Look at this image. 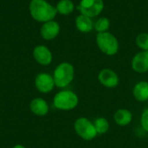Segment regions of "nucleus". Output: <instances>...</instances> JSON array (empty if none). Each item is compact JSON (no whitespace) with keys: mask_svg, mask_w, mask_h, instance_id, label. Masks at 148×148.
<instances>
[{"mask_svg":"<svg viewBox=\"0 0 148 148\" xmlns=\"http://www.w3.org/2000/svg\"><path fill=\"white\" fill-rule=\"evenodd\" d=\"M75 9V5L72 0H60L56 5L57 14L62 16H69Z\"/></svg>","mask_w":148,"mask_h":148,"instance_id":"nucleus-16","label":"nucleus"},{"mask_svg":"<svg viewBox=\"0 0 148 148\" xmlns=\"http://www.w3.org/2000/svg\"><path fill=\"white\" fill-rule=\"evenodd\" d=\"M12 148H26L24 146H23V145H16V146H14Z\"/></svg>","mask_w":148,"mask_h":148,"instance_id":"nucleus-21","label":"nucleus"},{"mask_svg":"<svg viewBox=\"0 0 148 148\" xmlns=\"http://www.w3.org/2000/svg\"><path fill=\"white\" fill-rule=\"evenodd\" d=\"M74 129L76 134L86 141H91L98 135L94 122L86 117L76 119L74 123Z\"/></svg>","mask_w":148,"mask_h":148,"instance_id":"nucleus-5","label":"nucleus"},{"mask_svg":"<svg viewBox=\"0 0 148 148\" xmlns=\"http://www.w3.org/2000/svg\"><path fill=\"white\" fill-rule=\"evenodd\" d=\"M53 104L55 108L59 110H73L79 104V97L71 90H62L55 95L53 99Z\"/></svg>","mask_w":148,"mask_h":148,"instance_id":"nucleus-4","label":"nucleus"},{"mask_svg":"<svg viewBox=\"0 0 148 148\" xmlns=\"http://www.w3.org/2000/svg\"><path fill=\"white\" fill-rule=\"evenodd\" d=\"M99 82L105 88H114L120 84V77L118 74L112 69H102L98 74Z\"/></svg>","mask_w":148,"mask_h":148,"instance_id":"nucleus-7","label":"nucleus"},{"mask_svg":"<svg viewBox=\"0 0 148 148\" xmlns=\"http://www.w3.org/2000/svg\"><path fill=\"white\" fill-rule=\"evenodd\" d=\"M33 57L37 63L42 66L49 65L52 62L53 56L50 49L45 45H37L33 50Z\"/></svg>","mask_w":148,"mask_h":148,"instance_id":"nucleus-11","label":"nucleus"},{"mask_svg":"<svg viewBox=\"0 0 148 148\" xmlns=\"http://www.w3.org/2000/svg\"><path fill=\"white\" fill-rule=\"evenodd\" d=\"M55 84L57 88H64L68 87L75 78V68L68 62H63L56 66L53 73Z\"/></svg>","mask_w":148,"mask_h":148,"instance_id":"nucleus-3","label":"nucleus"},{"mask_svg":"<svg viewBox=\"0 0 148 148\" xmlns=\"http://www.w3.org/2000/svg\"><path fill=\"white\" fill-rule=\"evenodd\" d=\"M110 25H111L110 20L108 17L101 16V17L98 18L94 23V29L97 33L107 32V31H108V29L110 28Z\"/></svg>","mask_w":148,"mask_h":148,"instance_id":"nucleus-18","label":"nucleus"},{"mask_svg":"<svg viewBox=\"0 0 148 148\" xmlns=\"http://www.w3.org/2000/svg\"><path fill=\"white\" fill-rule=\"evenodd\" d=\"M94 21L91 17L79 14L75 18V27L82 33H89L94 29Z\"/></svg>","mask_w":148,"mask_h":148,"instance_id":"nucleus-13","label":"nucleus"},{"mask_svg":"<svg viewBox=\"0 0 148 148\" xmlns=\"http://www.w3.org/2000/svg\"><path fill=\"white\" fill-rule=\"evenodd\" d=\"M94 125L98 135L105 134L106 133L108 132L110 127V124L105 117H99L95 119L94 121Z\"/></svg>","mask_w":148,"mask_h":148,"instance_id":"nucleus-17","label":"nucleus"},{"mask_svg":"<svg viewBox=\"0 0 148 148\" xmlns=\"http://www.w3.org/2000/svg\"><path fill=\"white\" fill-rule=\"evenodd\" d=\"M95 42L101 52L108 56H115L120 49V42L117 37L109 31L97 33Z\"/></svg>","mask_w":148,"mask_h":148,"instance_id":"nucleus-2","label":"nucleus"},{"mask_svg":"<svg viewBox=\"0 0 148 148\" xmlns=\"http://www.w3.org/2000/svg\"><path fill=\"white\" fill-rule=\"evenodd\" d=\"M80 14L91 18L98 16L104 10L103 0H81L76 6Z\"/></svg>","mask_w":148,"mask_h":148,"instance_id":"nucleus-6","label":"nucleus"},{"mask_svg":"<svg viewBox=\"0 0 148 148\" xmlns=\"http://www.w3.org/2000/svg\"><path fill=\"white\" fill-rule=\"evenodd\" d=\"M30 111L37 116H45L49 110L48 102L42 98H35L29 104Z\"/></svg>","mask_w":148,"mask_h":148,"instance_id":"nucleus-12","label":"nucleus"},{"mask_svg":"<svg viewBox=\"0 0 148 148\" xmlns=\"http://www.w3.org/2000/svg\"><path fill=\"white\" fill-rule=\"evenodd\" d=\"M60 24L54 19L42 23L40 29V35L44 40L50 41L58 36V35L60 34Z\"/></svg>","mask_w":148,"mask_h":148,"instance_id":"nucleus-10","label":"nucleus"},{"mask_svg":"<svg viewBox=\"0 0 148 148\" xmlns=\"http://www.w3.org/2000/svg\"><path fill=\"white\" fill-rule=\"evenodd\" d=\"M35 86L41 93L47 94L51 92L56 86L53 75L48 73L38 74L35 79Z\"/></svg>","mask_w":148,"mask_h":148,"instance_id":"nucleus-8","label":"nucleus"},{"mask_svg":"<svg viewBox=\"0 0 148 148\" xmlns=\"http://www.w3.org/2000/svg\"><path fill=\"white\" fill-rule=\"evenodd\" d=\"M140 126L145 130L146 132L148 133V108H145L141 114L140 116Z\"/></svg>","mask_w":148,"mask_h":148,"instance_id":"nucleus-20","label":"nucleus"},{"mask_svg":"<svg viewBox=\"0 0 148 148\" xmlns=\"http://www.w3.org/2000/svg\"><path fill=\"white\" fill-rule=\"evenodd\" d=\"M135 43L137 47L142 51H148V33H140L135 39Z\"/></svg>","mask_w":148,"mask_h":148,"instance_id":"nucleus-19","label":"nucleus"},{"mask_svg":"<svg viewBox=\"0 0 148 148\" xmlns=\"http://www.w3.org/2000/svg\"><path fill=\"white\" fill-rule=\"evenodd\" d=\"M132 69L138 74L148 72V51H139L136 53L131 61Z\"/></svg>","mask_w":148,"mask_h":148,"instance_id":"nucleus-9","label":"nucleus"},{"mask_svg":"<svg viewBox=\"0 0 148 148\" xmlns=\"http://www.w3.org/2000/svg\"><path fill=\"white\" fill-rule=\"evenodd\" d=\"M114 121L120 127H126L133 121V114L127 108H119L114 114Z\"/></svg>","mask_w":148,"mask_h":148,"instance_id":"nucleus-14","label":"nucleus"},{"mask_svg":"<svg viewBox=\"0 0 148 148\" xmlns=\"http://www.w3.org/2000/svg\"><path fill=\"white\" fill-rule=\"evenodd\" d=\"M133 95L138 101H148V82L141 81L136 83L133 89Z\"/></svg>","mask_w":148,"mask_h":148,"instance_id":"nucleus-15","label":"nucleus"},{"mask_svg":"<svg viewBox=\"0 0 148 148\" xmlns=\"http://www.w3.org/2000/svg\"><path fill=\"white\" fill-rule=\"evenodd\" d=\"M31 17L38 23H46L54 20L57 15L56 6L47 0H31L29 5Z\"/></svg>","mask_w":148,"mask_h":148,"instance_id":"nucleus-1","label":"nucleus"}]
</instances>
